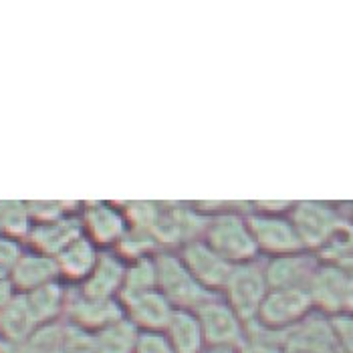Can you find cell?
Segmentation results:
<instances>
[{
    "instance_id": "1",
    "label": "cell",
    "mask_w": 353,
    "mask_h": 353,
    "mask_svg": "<svg viewBox=\"0 0 353 353\" xmlns=\"http://www.w3.org/2000/svg\"><path fill=\"white\" fill-rule=\"evenodd\" d=\"M121 206L130 228L150 234L160 250H178L200 239L208 218L194 202L132 200Z\"/></svg>"
},
{
    "instance_id": "2",
    "label": "cell",
    "mask_w": 353,
    "mask_h": 353,
    "mask_svg": "<svg viewBox=\"0 0 353 353\" xmlns=\"http://www.w3.org/2000/svg\"><path fill=\"white\" fill-rule=\"evenodd\" d=\"M250 208H234L232 202H224L216 212L208 214L202 241L216 250L218 254L230 265L254 263L261 256V250L252 236L248 224Z\"/></svg>"
},
{
    "instance_id": "3",
    "label": "cell",
    "mask_w": 353,
    "mask_h": 353,
    "mask_svg": "<svg viewBox=\"0 0 353 353\" xmlns=\"http://www.w3.org/2000/svg\"><path fill=\"white\" fill-rule=\"evenodd\" d=\"M156 261V276L158 289L162 295L172 303L174 309L196 311L206 301L216 297L214 293L206 291L182 263L178 250H160L154 256Z\"/></svg>"
},
{
    "instance_id": "4",
    "label": "cell",
    "mask_w": 353,
    "mask_h": 353,
    "mask_svg": "<svg viewBox=\"0 0 353 353\" xmlns=\"http://www.w3.org/2000/svg\"><path fill=\"white\" fill-rule=\"evenodd\" d=\"M269 293L265 269L259 261L236 265L222 291L224 301L236 311V315L250 327L261 311V305Z\"/></svg>"
},
{
    "instance_id": "5",
    "label": "cell",
    "mask_w": 353,
    "mask_h": 353,
    "mask_svg": "<svg viewBox=\"0 0 353 353\" xmlns=\"http://www.w3.org/2000/svg\"><path fill=\"white\" fill-rule=\"evenodd\" d=\"M198 321L204 333L206 347H226L241 350L248 337V325L236 315V311L216 295L196 309Z\"/></svg>"
},
{
    "instance_id": "6",
    "label": "cell",
    "mask_w": 353,
    "mask_h": 353,
    "mask_svg": "<svg viewBox=\"0 0 353 353\" xmlns=\"http://www.w3.org/2000/svg\"><path fill=\"white\" fill-rule=\"evenodd\" d=\"M79 216L83 232L101 250H111L125 236L130 224L123 212V206L108 200H85L81 202Z\"/></svg>"
},
{
    "instance_id": "7",
    "label": "cell",
    "mask_w": 353,
    "mask_h": 353,
    "mask_svg": "<svg viewBox=\"0 0 353 353\" xmlns=\"http://www.w3.org/2000/svg\"><path fill=\"white\" fill-rule=\"evenodd\" d=\"M178 254L182 263L188 267V271L194 274V279L210 293L222 295L234 265L224 261L216 250H212L202 239H196L188 245L180 246Z\"/></svg>"
},
{
    "instance_id": "8",
    "label": "cell",
    "mask_w": 353,
    "mask_h": 353,
    "mask_svg": "<svg viewBox=\"0 0 353 353\" xmlns=\"http://www.w3.org/2000/svg\"><path fill=\"white\" fill-rule=\"evenodd\" d=\"M123 307L119 299H93L85 297L75 287L69 291V301L65 309V323L79 327L85 331H101L105 327L123 319Z\"/></svg>"
},
{
    "instance_id": "9",
    "label": "cell",
    "mask_w": 353,
    "mask_h": 353,
    "mask_svg": "<svg viewBox=\"0 0 353 353\" xmlns=\"http://www.w3.org/2000/svg\"><path fill=\"white\" fill-rule=\"evenodd\" d=\"M248 224L261 254L265 252L271 256H285V254H293L299 248V234L293 222L289 220H283L269 212H250Z\"/></svg>"
},
{
    "instance_id": "10",
    "label": "cell",
    "mask_w": 353,
    "mask_h": 353,
    "mask_svg": "<svg viewBox=\"0 0 353 353\" xmlns=\"http://www.w3.org/2000/svg\"><path fill=\"white\" fill-rule=\"evenodd\" d=\"M83 222L79 212L67 214L57 220H47V222H32L30 232H28L25 245L30 250H37L47 256H59L71 243L81 239Z\"/></svg>"
},
{
    "instance_id": "11",
    "label": "cell",
    "mask_w": 353,
    "mask_h": 353,
    "mask_svg": "<svg viewBox=\"0 0 353 353\" xmlns=\"http://www.w3.org/2000/svg\"><path fill=\"white\" fill-rule=\"evenodd\" d=\"M125 272H128V263L113 248L101 250L95 269L75 289L85 297H93V299H117L123 287Z\"/></svg>"
},
{
    "instance_id": "12",
    "label": "cell",
    "mask_w": 353,
    "mask_h": 353,
    "mask_svg": "<svg viewBox=\"0 0 353 353\" xmlns=\"http://www.w3.org/2000/svg\"><path fill=\"white\" fill-rule=\"evenodd\" d=\"M119 303L123 307L125 319H130L139 331H163L172 313L176 311L160 289L123 297Z\"/></svg>"
},
{
    "instance_id": "13",
    "label": "cell",
    "mask_w": 353,
    "mask_h": 353,
    "mask_svg": "<svg viewBox=\"0 0 353 353\" xmlns=\"http://www.w3.org/2000/svg\"><path fill=\"white\" fill-rule=\"evenodd\" d=\"M307 299L293 289H269L261 305L256 325L265 329H281L291 325L305 313Z\"/></svg>"
},
{
    "instance_id": "14",
    "label": "cell",
    "mask_w": 353,
    "mask_h": 353,
    "mask_svg": "<svg viewBox=\"0 0 353 353\" xmlns=\"http://www.w3.org/2000/svg\"><path fill=\"white\" fill-rule=\"evenodd\" d=\"M99 254L101 248L83 234L81 239L71 243L59 256H54L61 281L69 287H79L95 269Z\"/></svg>"
},
{
    "instance_id": "15",
    "label": "cell",
    "mask_w": 353,
    "mask_h": 353,
    "mask_svg": "<svg viewBox=\"0 0 353 353\" xmlns=\"http://www.w3.org/2000/svg\"><path fill=\"white\" fill-rule=\"evenodd\" d=\"M53 281H61L59 276V267L53 256L41 254L37 250L27 248L17 263L14 271L10 274V283L19 295L30 293L43 285H49Z\"/></svg>"
},
{
    "instance_id": "16",
    "label": "cell",
    "mask_w": 353,
    "mask_h": 353,
    "mask_svg": "<svg viewBox=\"0 0 353 353\" xmlns=\"http://www.w3.org/2000/svg\"><path fill=\"white\" fill-rule=\"evenodd\" d=\"M71 287L63 281H53L49 285H43L30 293H25L28 309L37 321V325H49L65 319V309L69 301Z\"/></svg>"
},
{
    "instance_id": "17",
    "label": "cell",
    "mask_w": 353,
    "mask_h": 353,
    "mask_svg": "<svg viewBox=\"0 0 353 353\" xmlns=\"http://www.w3.org/2000/svg\"><path fill=\"white\" fill-rule=\"evenodd\" d=\"M170 345L176 353H204L206 352V341L204 333L198 321L196 311L186 309H176L163 329Z\"/></svg>"
},
{
    "instance_id": "18",
    "label": "cell",
    "mask_w": 353,
    "mask_h": 353,
    "mask_svg": "<svg viewBox=\"0 0 353 353\" xmlns=\"http://www.w3.org/2000/svg\"><path fill=\"white\" fill-rule=\"evenodd\" d=\"M37 321L28 309L25 295H17L4 309H0V341L8 345L25 343L37 331Z\"/></svg>"
},
{
    "instance_id": "19",
    "label": "cell",
    "mask_w": 353,
    "mask_h": 353,
    "mask_svg": "<svg viewBox=\"0 0 353 353\" xmlns=\"http://www.w3.org/2000/svg\"><path fill=\"white\" fill-rule=\"evenodd\" d=\"M32 226L27 200H0V236L27 241Z\"/></svg>"
},
{
    "instance_id": "20",
    "label": "cell",
    "mask_w": 353,
    "mask_h": 353,
    "mask_svg": "<svg viewBox=\"0 0 353 353\" xmlns=\"http://www.w3.org/2000/svg\"><path fill=\"white\" fill-rule=\"evenodd\" d=\"M95 335L101 353H134L139 329L130 319L123 317L117 323L97 331Z\"/></svg>"
},
{
    "instance_id": "21",
    "label": "cell",
    "mask_w": 353,
    "mask_h": 353,
    "mask_svg": "<svg viewBox=\"0 0 353 353\" xmlns=\"http://www.w3.org/2000/svg\"><path fill=\"white\" fill-rule=\"evenodd\" d=\"M154 256L128 263V272H125L123 287H121V293H119L117 299L132 297V295H137V293H145V291L158 289V276H156V261H154Z\"/></svg>"
},
{
    "instance_id": "22",
    "label": "cell",
    "mask_w": 353,
    "mask_h": 353,
    "mask_svg": "<svg viewBox=\"0 0 353 353\" xmlns=\"http://www.w3.org/2000/svg\"><path fill=\"white\" fill-rule=\"evenodd\" d=\"M27 204L32 222L57 220L81 210V202H67V200H27Z\"/></svg>"
},
{
    "instance_id": "23",
    "label": "cell",
    "mask_w": 353,
    "mask_h": 353,
    "mask_svg": "<svg viewBox=\"0 0 353 353\" xmlns=\"http://www.w3.org/2000/svg\"><path fill=\"white\" fill-rule=\"evenodd\" d=\"M63 353H101L97 335L93 331H85V329L65 323Z\"/></svg>"
},
{
    "instance_id": "24",
    "label": "cell",
    "mask_w": 353,
    "mask_h": 353,
    "mask_svg": "<svg viewBox=\"0 0 353 353\" xmlns=\"http://www.w3.org/2000/svg\"><path fill=\"white\" fill-rule=\"evenodd\" d=\"M25 250H27V245L23 241L0 236V279H10Z\"/></svg>"
},
{
    "instance_id": "25",
    "label": "cell",
    "mask_w": 353,
    "mask_h": 353,
    "mask_svg": "<svg viewBox=\"0 0 353 353\" xmlns=\"http://www.w3.org/2000/svg\"><path fill=\"white\" fill-rule=\"evenodd\" d=\"M134 353H176L163 331H139Z\"/></svg>"
},
{
    "instance_id": "26",
    "label": "cell",
    "mask_w": 353,
    "mask_h": 353,
    "mask_svg": "<svg viewBox=\"0 0 353 353\" xmlns=\"http://www.w3.org/2000/svg\"><path fill=\"white\" fill-rule=\"evenodd\" d=\"M19 293L14 291L10 279H0V309H4L10 301L14 299Z\"/></svg>"
},
{
    "instance_id": "27",
    "label": "cell",
    "mask_w": 353,
    "mask_h": 353,
    "mask_svg": "<svg viewBox=\"0 0 353 353\" xmlns=\"http://www.w3.org/2000/svg\"><path fill=\"white\" fill-rule=\"evenodd\" d=\"M49 353H63V350H61V352H49Z\"/></svg>"
},
{
    "instance_id": "28",
    "label": "cell",
    "mask_w": 353,
    "mask_h": 353,
    "mask_svg": "<svg viewBox=\"0 0 353 353\" xmlns=\"http://www.w3.org/2000/svg\"><path fill=\"white\" fill-rule=\"evenodd\" d=\"M0 343H2V341H0Z\"/></svg>"
}]
</instances>
